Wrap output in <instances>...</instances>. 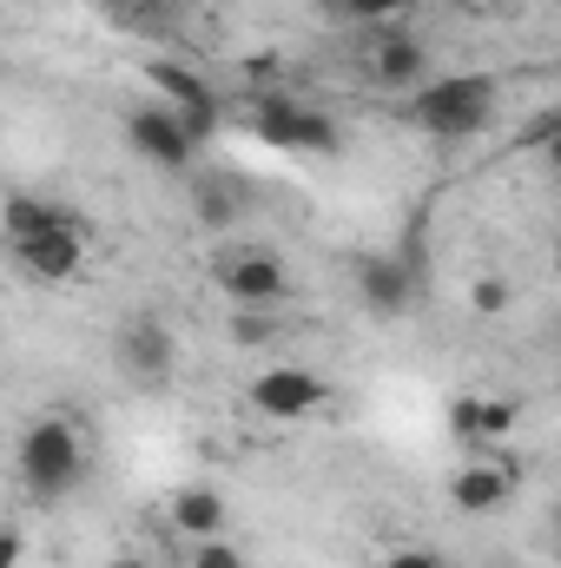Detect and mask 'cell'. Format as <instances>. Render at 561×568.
Here are the masks:
<instances>
[{
  "label": "cell",
  "instance_id": "23",
  "mask_svg": "<svg viewBox=\"0 0 561 568\" xmlns=\"http://www.w3.org/2000/svg\"><path fill=\"white\" fill-rule=\"evenodd\" d=\"M106 568H152V562H145L140 549H120V556H113V562H106Z\"/></svg>",
  "mask_w": 561,
  "mask_h": 568
},
{
  "label": "cell",
  "instance_id": "14",
  "mask_svg": "<svg viewBox=\"0 0 561 568\" xmlns=\"http://www.w3.org/2000/svg\"><path fill=\"white\" fill-rule=\"evenodd\" d=\"M225 523H232V509H225V496H218V489L192 483V489H178V496H172V529H178L185 542H212V536H225Z\"/></svg>",
  "mask_w": 561,
  "mask_h": 568
},
{
  "label": "cell",
  "instance_id": "7",
  "mask_svg": "<svg viewBox=\"0 0 561 568\" xmlns=\"http://www.w3.org/2000/svg\"><path fill=\"white\" fill-rule=\"evenodd\" d=\"M218 278H225V297L238 304V311H272L290 297V272H284L278 252H232L225 265H218Z\"/></svg>",
  "mask_w": 561,
  "mask_h": 568
},
{
  "label": "cell",
  "instance_id": "6",
  "mask_svg": "<svg viewBox=\"0 0 561 568\" xmlns=\"http://www.w3.org/2000/svg\"><path fill=\"white\" fill-rule=\"evenodd\" d=\"M145 80L165 93V106L178 113V126L192 133V145L218 133V93H212L192 67H178V60H145Z\"/></svg>",
  "mask_w": 561,
  "mask_h": 568
},
{
  "label": "cell",
  "instance_id": "22",
  "mask_svg": "<svg viewBox=\"0 0 561 568\" xmlns=\"http://www.w3.org/2000/svg\"><path fill=\"white\" fill-rule=\"evenodd\" d=\"M377 568H442V556H429V549H397L390 562H377Z\"/></svg>",
  "mask_w": 561,
  "mask_h": 568
},
{
  "label": "cell",
  "instance_id": "3",
  "mask_svg": "<svg viewBox=\"0 0 561 568\" xmlns=\"http://www.w3.org/2000/svg\"><path fill=\"white\" fill-rule=\"evenodd\" d=\"M113 364H120V377L145 390V397H159L165 384H172V371H178V337H172V324L165 317H126L120 331H113Z\"/></svg>",
  "mask_w": 561,
  "mask_h": 568
},
{
  "label": "cell",
  "instance_id": "12",
  "mask_svg": "<svg viewBox=\"0 0 561 568\" xmlns=\"http://www.w3.org/2000/svg\"><path fill=\"white\" fill-rule=\"evenodd\" d=\"M516 483H522V463H462L449 476V503L456 516H496L516 496Z\"/></svg>",
  "mask_w": 561,
  "mask_h": 568
},
{
  "label": "cell",
  "instance_id": "1",
  "mask_svg": "<svg viewBox=\"0 0 561 568\" xmlns=\"http://www.w3.org/2000/svg\"><path fill=\"white\" fill-rule=\"evenodd\" d=\"M496 106H502V93L489 73H436L397 100L404 126H417L429 140H476L496 120Z\"/></svg>",
  "mask_w": 561,
  "mask_h": 568
},
{
  "label": "cell",
  "instance_id": "2",
  "mask_svg": "<svg viewBox=\"0 0 561 568\" xmlns=\"http://www.w3.org/2000/svg\"><path fill=\"white\" fill-rule=\"evenodd\" d=\"M20 483H27V496L33 503H67L80 483H86V429L73 424V417H33V424L20 429Z\"/></svg>",
  "mask_w": 561,
  "mask_h": 568
},
{
  "label": "cell",
  "instance_id": "17",
  "mask_svg": "<svg viewBox=\"0 0 561 568\" xmlns=\"http://www.w3.org/2000/svg\"><path fill=\"white\" fill-rule=\"evenodd\" d=\"M225 331H232L238 351H265V344H278V317H272V311H238V304H232V324H225Z\"/></svg>",
  "mask_w": 561,
  "mask_h": 568
},
{
  "label": "cell",
  "instance_id": "5",
  "mask_svg": "<svg viewBox=\"0 0 561 568\" xmlns=\"http://www.w3.org/2000/svg\"><path fill=\"white\" fill-rule=\"evenodd\" d=\"M245 404L258 417H272V424H297V417H317L330 404V384L317 371H304V364H278V371H258L245 384Z\"/></svg>",
  "mask_w": 561,
  "mask_h": 568
},
{
  "label": "cell",
  "instance_id": "4",
  "mask_svg": "<svg viewBox=\"0 0 561 568\" xmlns=\"http://www.w3.org/2000/svg\"><path fill=\"white\" fill-rule=\"evenodd\" d=\"M252 126H258V140L284 145V152H310V159H337L344 152V126L330 113L304 106V100H265L252 113Z\"/></svg>",
  "mask_w": 561,
  "mask_h": 568
},
{
  "label": "cell",
  "instance_id": "19",
  "mask_svg": "<svg viewBox=\"0 0 561 568\" xmlns=\"http://www.w3.org/2000/svg\"><path fill=\"white\" fill-rule=\"evenodd\" d=\"M185 568H252V562H245V549L232 536H212V542H192Z\"/></svg>",
  "mask_w": 561,
  "mask_h": 568
},
{
  "label": "cell",
  "instance_id": "21",
  "mask_svg": "<svg viewBox=\"0 0 561 568\" xmlns=\"http://www.w3.org/2000/svg\"><path fill=\"white\" fill-rule=\"evenodd\" d=\"M20 562H27V536L13 523H0V568H20Z\"/></svg>",
  "mask_w": 561,
  "mask_h": 568
},
{
  "label": "cell",
  "instance_id": "16",
  "mask_svg": "<svg viewBox=\"0 0 561 568\" xmlns=\"http://www.w3.org/2000/svg\"><path fill=\"white\" fill-rule=\"evenodd\" d=\"M245 205H252V192L238 179H192V219L205 232H232L245 219Z\"/></svg>",
  "mask_w": 561,
  "mask_h": 568
},
{
  "label": "cell",
  "instance_id": "9",
  "mask_svg": "<svg viewBox=\"0 0 561 568\" xmlns=\"http://www.w3.org/2000/svg\"><path fill=\"white\" fill-rule=\"evenodd\" d=\"M522 429V397H489V390H462L449 404V436L469 449H496L502 436Z\"/></svg>",
  "mask_w": 561,
  "mask_h": 568
},
{
  "label": "cell",
  "instance_id": "18",
  "mask_svg": "<svg viewBox=\"0 0 561 568\" xmlns=\"http://www.w3.org/2000/svg\"><path fill=\"white\" fill-rule=\"evenodd\" d=\"M469 304H476L482 317H509V304H516V284L502 278V272H482V278L469 284Z\"/></svg>",
  "mask_w": 561,
  "mask_h": 568
},
{
  "label": "cell",
  "instance_id": "20",
  "mask_svg": "<svg viewBox=\"0 0 561 568\" xmlns=\"http://www.w3.org/2000/svg\"><path fill=\"white\" fill-rule=\"evenodd\" d=\"M344 7V20H390V13H404L410 0H337Z\"/></svg>",
  "mask_w": 561,
  "mask_h": 568
},
{
  "label": "cell",
  "instance_id": "10",
  "mask_svg": "<svg viewBox=\"0 0 561 568\" xmlns=\"http://www.w3.org/2000/svg\"><path fill=\"white\" fill-rule=\"evenodd\" d=\"M357 297L377 317H404L417 304V265H404V252H370L357 258Z\"/></svg>",
  "mask_w": 561,
  "mask_h": 568
},
{
  "label": "cell",
  "instance_id": "15",
  "mask_svg": "<svg viewBox=\"0 0 561 568\" xmlns=\"http://www.w3.org/2000/svg\"><path fill=\"white\" fill-rule=\"evenodd\" d=\"M67 219H73L67 205L33 199V192H7V199H0V239H7V245H27V239L53 232V225H67Z\"/></svg>",
  "mask_w": 561,
  "mask_h": 568
},
{
  "label": "cell",
  "instance_id": "8",
  "mask_svg": "<svg viewBox=\"0 0 561 568\" xmlns=\"http://www.w3.org/2000/svg\"><path fill=\"white\" fill-rule=\"evenodd\" d=\"M126 145L140 152L145 165H159V172H185V165H192V152H198L192 133L178 126V113H172V106H159V100L126 113Z\"/></svg>",
  "mask_w": 561,
  "mask_h": 568
},
{
  "label": "cell",
  "instance_id": "13",
  "mask_svg": "<svg viewBox=\"0 0 561 568\" xmlns=\"http://www.w3.org/2000/svg\"><path fill=\"white\" fill-rule=\"evenodd\" d=\"M370 80L390 87L397 100H404L410 87H422V80H429V53H422V40H410V33H384V40L370 47Z\"/></svg>",
  "mask_w": 561,
  "mask_h": 568
},
{
  "label": "cell",
  "instance_id": "11",
  "mask_svg": "<svg viewBox=\"0 0 561 568\" xmlns=\"http://www.w3.org/2000/svg\"><path fill=\"white\" fill-rule=\"evenodd\" d=\"M13 252H20V265H27L40 284H67L80 265H86V219L73 212L67 225H53V232L27 239V245H13Z\"/></svg>",
  "mask_w": 561,
  "mask_h": 568
}]
</instances>
